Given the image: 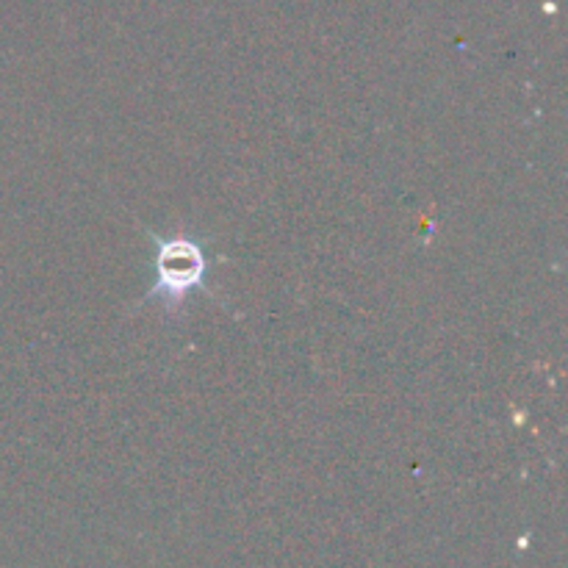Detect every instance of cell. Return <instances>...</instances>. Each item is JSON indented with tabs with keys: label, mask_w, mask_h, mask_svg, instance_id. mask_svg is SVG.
Wrapping results in <instances>:
<instances>
[{
	"label": "cell",
	"mask_w": 568,
	"mask_h": 568,
	"mask_svg": "<svg viewBox=\"0 0 568 568\" xmlns=\"http://www.w3.org/2000/svg\"><path fill=\"white\" fill-rule=\"evenodd\" d=\"M155 247H159L155 283L144 300H161L170 314V311L181 308L189 292L205 288V255L200 244L189 236H155Z\"/></svg>",
	"instance_id": "obj_1"
}]
</instances>
